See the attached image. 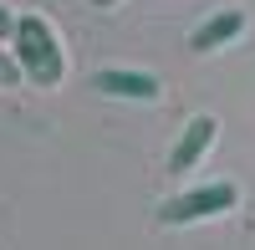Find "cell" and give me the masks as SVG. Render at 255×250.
Returning a JSON list of instances; mask_svg holds the SVG:
<instances>
[{
    "label": "cell",
    "mask_w": 255,
    "mask_h": 250,
    "mask_svg": "<svg viewBox=\"0 0 255 250\" xmlns=\"http://www.w3.org/2000/svg\"><path fill=\"white\" fill-rule=\"evenodd\" d=\"M5 46H10L15 67H20V77H26L31 87H61V82H67V41H61V31L46 15L20 10Z\"/></svg>",
    "instance_id": "1"
},
{
    "label": "cell",
    "mask_w": 255,
    "mask_h": 250,
    "mask_svg": "<svg viewBox=\"0 0 255 250\" xmlns=\"http://www.w3.org/2000/svg\"><path fill=\"white\" fill-rule=\"evenodd\" d=\"M240 204V184L235 179H215V184H199V189H184V194H168L158 204V225L179 230V225H204V220H220Z\"/></svg>",
    "instance_id": "2"
},
{
    "label": "cell",
    "mask_w": 255,
    "mask_h": 250,
    "mask_svg": "<svg viewBox=\"0 0 255 250\" xmlns=\"http://www.w3.org/2000/svg\"><path fill=\"white\" fill-rule=\"evenodd\" d=\"M215 138H220V123L209 118V113H194L184 123V133L174 138V148H168V174H189V169H199L204 163V153L215 148Z\"/></svg>",
    "instance_id": "3"
},
{
    "label": "cell",
    "mask_w": 255,
    "mask_h": 250,
    "mask_svg": "<svg viewBox=\"0 0 255 250\" xmlns=\"http://www.w3.org/2000/svg\"><path fill=\"white\" fill-rule=\"evenodd\" d=\"M92 87L102 97H123V102H158L163 97V82L153 72H138V67H97Z\"/></svg>",
    "instance_id": "4"
},
{
    "label": "cell",
    "mask_w": 255,
    "mask_h": 250,
    "mask_svg": "<svg viewBox=\"0 0 255 250\" xmlns=\"http://www.w3.org/2000/svg\"><path fill=\"white\" fill-rule=\"evenodd\" d=\"M240 31H245V10H215V15H204L194 31H189V51H199V56H209V51H220V46H230V41H240Z\"/></svg>",
    "instance_id": "5"
},
{
    "label": "cell",
    "mask_w": 255,
    "mask_h": 250,
    "mask_svg": "<svg viewBox=\"0 0 255 250\" xmlns=\"http://www.w3.org/2000/svg\"><path fill=\"white\" fill-rule=\"evenodd\" d=\"M15 82H20V67H15L10 46H0V87H15Z\"/></svg>",
    "instance_id": "6"
},
{
    "label": "cell",
    "mask_w": 255,
    "mask_h": 250,
    "mask_svg": "<svg viewBox=\"0 0 255 250\" xmlns=\"http://www.w3.org/2000/svg\"><path fill=\"white\" fill-rule=\"evenodd\" d=\"M10 31H15V10L5 5V0H0V46L10 41Z\"/></svg>",
    "instance_id": "7"
},
{
    "label": "cell",
    "mask_w": 255,
    "mask_h": 250,
    "mask_svg": "<svg viewBox=\"0 0 255 250\" xmlns=\"http://www.w3.org/2000/svg\"><path fill=\"white\" fill-rule=\"evenodd\" d=\"M92 5H102V10H113V5H118V0H92Z\"/></svg>",
    "instance_id": "8"
}]
</instances>
